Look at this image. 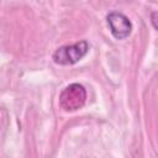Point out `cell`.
<instances>
[{"label":"cell","instance_id":"obj_1","mask_svg":"<svg viewBox=\"0 0 158 158\" xmlns=\"http://www.w3.org/2000/svg\"><path fill=\"white\" fill-rule=\"evenodd\" d=\"M90 44L88 41L81 40L73 44H67L57 48L52 56V59L56 64L59 65H73L81 60L89 52Z\"/></svg>","mask_w":158,"mask_h":158},{"label":"cell","instance_id":"obj_2","mask_svg":"<svg viewBox=\"0 0 158 158\" xmlns=\"http://www.w3.org/2000/svg\"><path fill=\"white\" fill-rule=\"evenodd\" d=\"M86 101V90L81 84L73 83L65 86L59 95V106L67 111L73 112L84 106Z\"/></svg>","mask_w":158,"mask_h":158},{"label":"cell","instance_id":"obj_3","mask_svg":"<svg viewBox=\"0 0 158 158\" xmlns=\"http://www.w3.org/2000/svg\"><path fill=\"white\" fill-rule=\"evenodd\" d=\"M106 22L111 35L116 40H125L132 32V22L125 14L120 11L109 12L106 16Z\"/></svg>","mask_w":158,"mask_h":158},{"label":"cell","instance_id":"obj_4","mask_svg":"<svg viewBox=\"0 0 158 158\" xmlns=\"http://www.w3.org/2000/svg\"><path fill=\"white\" fill-rule=\"evenodd\" d=\"M151 22H152V26L158 31V11L151 12Z\"/></svg>","mask_w":158,"mask_h":158}]
</instances>
